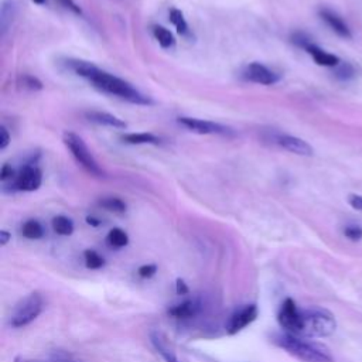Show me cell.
Listing matches in <instances>:
<instances>
[{"label": "cell", "mask_w": 362, "mask_h": 362, "mask_svg": "<svg viewBox=\"0 0 362 362\" xmlns=\"http://www.w3.org/2000/svg\"><path fill=\"white\" fill-rule=\"evenodd\" d=\"M66 68L72 71L75 75L85 78L89 81L96 89L117 96L126 102L134 103V105H151V99L146 95H143L140 90H137L132 83L126 82L124 79L109 74L106 71L99 69L96 65H93L89 61L82 59H68Z\"/></svg>", "instance_id": "cell-1"}, {"label": "cell", "mask_w": 362, "mask_h": 362, "mask_svg": "<svg viewBox=\"0 0 362 362\" xmlns=\"http://www.w3.org/2000/svg\"><path fill=\"white\" fill-rule=\"evenodd\" d=\"M273 342L303 362H334L329 349L315 341L288 332L276 334Z\"/></svg>", "instance_id": "cell-2"}, {"label": "cell", "mask_w": 362, "mask_h": 362, "mask_svg": "<svg viewBox=\"0 0 362 362\" xmlns=\"http://www.w3.org/2000/svg\"><path fill=\"white\" fill-rule=\"evenodd\" d=\"M303 328L298 337L321 338L331 335L337 328L335 317L325 308L311 307L301 310Z\"/></svg>", "instance_id": "cell-3"}, {"label": "cell", "mask_w": 362, "mask_h": 362, "mask_svg": "<svg viewBox=\"0 0 362 362\" xmlns=\"http://www.w3.org/2000/svg\"><path fill=\"white\" fill-rule=\"evenodd\" d=\"M42 305L44 301L40 293H30L16 304L10 314L8 324L13 328L25 327L40 315V313L42 311Z\"/></svg>", "instance_id": "cell-4"}, {"label": "cell", "mask_w": 362, "mask_h": 362, "mask_svg": "<svg viewBox=\"0 0 362 362\" xmlns=\"http://www.w3.org/2000/svg\"><path fill=\"white\" fill-rule=\"evenodd\" d=\"M62 140H64L65 146L68 147V150L71 151V154L74 156V158L76 160V163H79L88 173H90L92 175H98V177H100L103 174L102 168L99 167L98 161L92 156L90 150L88 148V146L85 144L82 137H79L74 132H65L62 136Z\"/></svg>", "instance_id": "cell-5"}, {"label": "cell", "mask_w": 362, "mask_h": 362, "mask_svg": "<svg viewBox=\"0 0 362 362\" xmlns=\"http://www.w3.org/2000/svg\"><path fill=\"white\" fill-rule=\"evenodd\" d=\"M279 324L284 329V332L293 334V335H300L301 328H303V315H301V308L297 307L296 301L293 298H286L279 310L277 315Z\"/></svg>", "instance_id": "cell-6"}, {"label": "cell", "mask_w": 362, "mask_h": 362, "mask_svg": "<svg viewBox=\"0 0 362 362\" xmlns=\"http://www.w3.org/2000/svg\"><path fill=\"white\" fill-rule=\"evenodd\" d=\"M42 182V174L40 171V168L34 164H25L16 175L14 181H13V187L14 191H25V192H31L40 188Z\"/></svg>", "instance_id": "cell-7"}, {"label": "cell", "mask_w": 362, "mask_h": 362, "mask_svg": "<svg viewBox=\"0 0 362 362\" xmlns=\"http://www.w3.org/2000/svg\"><path fill=\"white\" fill-rule=\"evenodd\" d=\"M178 123L181 126H184L185 129H188L194 133H198V134H229V133H232V129H229L223 124L198 119V117L181 116V117H178Z\"/></svg>", "instance_id": "cell-8"}, {"label": "cell", "mask_w": 362, "mask_h": 362, "mask_svg": "<svg viewBox=\"0 0 362 362\" xmlns=\"http://www.w3.org/2000/svg\"><path fill=\"white\" fill-rule=\"evenodd\" d=\"M257 317V307L255 304H246L236 310L226 322V332L233 335L242 331L246 325L253 322Z\"/></svg>", "instance_id": "cell-9"}, {"label": "cell", "mask_w": 362, "mask_h": 362, "mask_svg": "<svg viewBox=\"0 0 362 362\" xmlns=\"http://www.w3.org/2000/svg\"><path fill=\"white\" fill-rule=\"evenodd\" d=\"M245 78L250 82L260 85H274L280 81L279 74L269 69L266 65L260 62H250L245 69Z\"/></svg>", "instance_id": "cell-10"}, {"label": "cell", "mask_w": 362, "mask_h": 362, "mask_svg": "<svg viewBox=\"0 0 362 362\" xmlns=\"http://www.w3.org/2000/svg\"><path fill=\"white\" fill-rule=\"evenodd\" d=\"M276 144H279L281 148L297 154V156H313L314 148L303 139L291 134H277L274 139Z\"/></svg>", "instance_id": "cell-11"}, {"label": "cell", "mask_w": 362, "mask_h": 362, "mask_svg": "<svg viewBox=\"0 0 362 362\" xmlns=\"http://www.w3.org/2000/svg\"><path fill=\"white\" fill-rule=\"evenodd\" d=\"M318 14H320L321 20H322L335 34H338V35L342 37V38H351V30H349L348 24H346L337 13H334L332 10L324 7V8H320Z\"/></svg>", "instance_id": "cell-12"}, {"label": "cell", "mask_w": 362, "mask_h": 362, "mask_svg": "<svg viewBox=\"0 0 362 362\" xmlns=\"http://www.w3.org/2000/svg\"><path fill=\"white\" fill-rule=\"evenodd\" d=\"M305 51L311 55V58L314 59V62H315L317 65H321V66L335 68V66L341 62V59H339L337 55H334V54H331V52H327L325 49L320 48V47H318L317 44H314V42H311V44L305 48Z\"/></svg>", "instance_id": "cell-13"}, {"label": "cell", "mask_w": 362, "mask_h": 362, "mask_svg": "<svg viewBox=\"0 0 362 362\" xmlns=\"http://www.w3.org/2000/svg\"><path fill=\"white\" fill-rule=\"evenodd\" d=\"M85 116L88 120L102 124V126H109V127H115V129H126V123L122 119H119L115 115H110L107 112L89 110L85 113Z\"/></svg>", "instance_id": "cell-14"}, {"label": "cell", "mask_w": 362, "mask_h": 362, "mask_svg": "<svg viewBox=\"0 0 362 362\" xmlns=\"http://www.w3.org/2000/svg\"><path fill=\"white\" fill-rule=\"evenodd\" d=\"M201 308V304L197 301V300H187V301H182L177 305H173L170 310H168V314L174 318H191V317H195L198 314Z\"/></svg>", "instance_id": "cell-15"}, {"label": "cell", "mask_w": 362, "mask_h": 362, "mask_svg": "<svg viewBox=\"0 0 362 362\" xmlns=\"http://www.w3.org/2000/svg\"><path fill=\"white\" fill-rule=\"evenodd\" d=\"M150 339H151V344L153 346L156 348V351L163 356V359L165 362H180L175 352L167 345V342L164 341V338L161 337L160 332H151L150 334Z\"/></svg>", "instance_id": "cell-16"}, {"label": "cell", "mask_w": 362, "mask_h": 362, "mask_svg": "<svg viewBox=\"0 0 362 362\" xmlns=\"http://www.w3.org/2000/svg\"><path fill=\"white\" fill-rule=\"evenodd\" d=\"M14 16H16V1L4 0L1 3V10H0V28H1L3 35L6 34L10 24L13 23Z\"/></svg>", "instance_id": "cell-17"}, {"label": "cell", "mask_w": 362, "mask_h": 362, "mask_svg": "<svg viewBox=\"0 0 362 362\" xmlns=\"http://www.w3.org/2000/svg\"><path fill=\"white\" fill-rule=\"evenodd\" d=\"M122 140L129 144H158L160 139L151 133H127Z\"/></svg>", "instance_id": "cell-18"}, {"label": "cell", "mask_w": 362, "mask_h": 362, "mask_svg": "<svg viewBox=\"0 0 362 362\" xmlns=\"http://www.w3.org/2000/svg\"><path fill=\"white\" fill-rule=\"evenodd\" d=\"M153 37L157 40V42L160 44V47L163 48H170L175 44L174 35L171 31H168L165 27L163 25H154L153 27Z\"/></svg>", "instance_id": "cell-19"}, {"label": "cell", "mask_w": 362, "mask_h": 362, "mask_svg": "<svg viewBox=\"0 0 362 362\" xmlns=\"http://www.w3.org/2000/svg\"><path fill=\"white\" fill-rule=\"evenodd\" d=\"M21 233L27 239H40L44 236L42 225L35 219H28L21 226Z\"/></svg>", "instance_id": "cell-20"}, {"label": "cell", "mask_w": 362, "mask_h": 362, "mask_svg": "<svg viewBox=\"0 0 362 362\" xmlns=\"http://www.w3.org/2000/svg\"><path fill=\"white\" fill-rule=\"evenodd\" d=\"M52 229L54 232H57L58 235L62 236H69L74 232V222L64 215H58L52 219Z\"/></svg>", "instance_id": "cell-21"}, {"label": "cell", "mask_w": 362, "mask_h": 362, "mask_svg": "<svg viewBox=\"0 0 362 362\" xmlns=\"http://www.w3.org/2000/svg\"><path fill=\"white\" fill-rule=\"evenodd\" d=\"M168 18L171 21V24H174V27L177 28V33L181 34V35H185L188 33V24L184 18V14L181 10L178 8H171L170 13H168Z\"/></svg>", "instance_id": "cell-22"}, {"label": "cell", "mask_w": 362, "mask_h": 362, "mask_svg": "<svg viewBox=\"0 0 362 362\" xmlns=\"http://www.w3.org/2000/svg\"><path fill=\"white\" fill-rule=\"evenodd\" d=\"M107 243L113 247H123L129 243V238H127V233L120 229V228H113L109 230L107 233Z\"/></svg>", "instance_id": "cell-23"}, {"label": "cell", "mask_w": 362, "mask_h": 362, "mask_svg": "<svg viewBox=\"0 0 362 362\" xmlns=\"http://www.w3.org/2000/svg\"><path fill=\"white\" fill-rule=\"evenodd\" d=\"M99 205L102 208H105L106 211H110V212H116V214H123L126 211V204L120 199V198H116V197H106V198H102L99 201Z\"/></svg>", "instance_id": "cell-24"}, {"label": "cell", "mask_w": 362, "mask_h": 362, "mask_svg": "<svg viewBox=\"0 0 362 362\" xmlns=\"http://www.w3.org/2000/svg\"><path fill=\"white\" fill-rule=\"evenodd\" d=\"M334 76L338 79V81H349L355 76V68L352 64L349 62H339L335 68H334Z\"/></svg>", "instance_id": "cell-25"}, {"label": "cell", "mask_w": 362, "mask_h": 362, "mask_svg": "<svg viewBox=\"0 0 362 362\" xmlns=\"http://www.w3.org/2000/svg\"><path fill=\"white\" fill-rule=\"evenodd\" d=\"M83 257H85V264L88 269H99L105 264V260L102 256H99L95 250H85L83 252Z\"/></svg>", "instance_id": "cell-26"}, {"label": "cell", "mask_w": 362, "mask_h": 362, "mask_svg": "<svg viewBox=\"0 0 362 362\" xmlns=\"http://www.w3.org/2000/svg\"><path fill=\"white\" fill-rule=\"evenodd\" d=\"M20 85L28 90H41L42 89V83L38 78L28 75V74H23L20 78Z\"/></svg>", "instance_id": "cell-27"}, {"label": "cell", "mask_w": 362, "mask_h": 362, "mask_svg": "<svg viewBox=\"0 0 362 362\" xmlns=\"http://www.w3.org/2000/svg\"><path fill=\"white\" fill-rule=\"evenodd\" d=\"M344 235L352 240V242H358L362 239V226L356 225V223H349L344 228Z\"/></svg>", "instance_id": "cell-28"}, {"label": "cell", "mask_w": 362, "mask_h": 362, "mask_svg": "<svg viewBox=\"0 0 362 362\" xmlns=\"http://www.w3.org/2000/svg\"><path fill=\"white\" fill-rule=\"evenodd\" d=\"M291 41H293V44H296L297 47H300V48H303V49H305V48L313 42L311 38H310L305 33H301V31L294 33V34L291 35Z\"/></svg>", "instance_id": "cell-29"}, {"label": "cell", "mask_w": 362, "mask_h": 362, "mask_svg": "<svg viewBox=\"0 0 362 362\" xmlns=\"http://www.w3.org/2000/svg\"><path fill=\"white\" fill-rule=\"evenodd\" d=\"M157 272V266L156 264H143L139 267L137 273L140 277L143 279H150L151 276H154Z\"/></svg>", "instance_id": "cell-30"}, {"label": "cell", "mask_w": 362, "mask_h": 362, "mask_svg": "<svg viewBox=\"0 0 362 362\" xmlns=\"http://www.w3.org/2000/svg\"><path fill=\"white\" fill-rule=\"evenodd\" d=\"M16 171H14V168L11 167V165H8V164H3V167H1V170H0V180L1 181H6V180H8V178H16Z\"/></svg>", "instance_id": "cell-31"}, {"label": "cell", "mask_w": 362, "mask_h": 362, "mask_svg": "<svg viewBox=\"0 0 362 362\" xmlns=\"http://www.w3.org/2000/svg\"><path fill=\"white\" fill-rule=\"evenodd\" d=\"M348 204L358 211H362V195L359 194H351L348 195Z\"/></svg>", "instance_id": "cell-32"}, {"label": "cell", "mask_w": 362, "mask_h": 362, "mask_svg": "<svg viewBox=\"0 0 362 362\" xmlns=\"http://www.w3.org/2000/svg\"><path fill=\"white\" fill-rule=\"evenodd\" d=\"M10 144V134L4 126L0 127V150H4Z\"/></svg>", "instance_id": "cell-33"}, {"label": "cell", "mask_w": 362, "mask_h": 362, "mask_svg": "<svg viewBox=\"0 0 362 362\" xmlns=\"http://www.w3.org/2000/svg\"><path fill=\"white\" fill-rule=\"evenodd\" d=\"M65 8H68V10H71L72 13H75V14H82V10H81V7L74 1V0H58Z\"/></svg>", "instance_id": "cell-34"}, {"label": "cell", "mask_w": 362, "mask_h": 362, "mask_svg": "<svg viewBox=\"0 0 362 362\" xmlns=\"http://www.w3.org/2000/svg\"><path fill=\"white\" fill-rule=\"evenodd\" d=\"M175 291H177V294H180V296H184V294H188V286L181 280V279H177V281H175Z\"/></svg>", "instance_id": "cell-35"}, {"label": "cell", "mask_w": 362, "mask_h": 362, "mask_svg": "<svg viewBox=\"0 0 362 362\" xmlns=\"http://www.w3.org/2000/svg\"><path fill=\"white\" fill-rule=\"evenodd\" d=\"M11 239V233L7 230H0V245L4 246L8 243V240Z\"/></svg>", "instance_id": "cell-36"}, {"label": "cell", "mask_w": 362, "mask_h": 362, "mask_svg": "<svg viewBox=\"0 0 362 362\" xmlns=\"http://www.w3.org/2000/svg\"><path fill=\"white\" fill-rule=\"evenodd\" d=\"M86 222L92 226H99L100 225V221L98 218H93V216H86Z\"/></svg>", "instance_id": "cell-37"}, {"label": "cell", "mask_w": 362, "mask_h": 362, "mask_svg": "<svg viewBox=\"0 0 362 362\" xmlns=\"http://www.w3.org/2000/svg\"><path fill=\"white\" fill-rule=\"evenodd\" d=\"M14 362H40V361H33V359H25V358L18 356V358L14 359Z\"/></svg>", "instance_id": "cell-38"}, {"label": "cell", "mask_w": 362, "mask_h": 362, "mask_svg": "<svg viewBox=\"0 0 362 362\" xmlns=\"http://www.w3.org/2000/svg\"><path fill=\"white\" fill-rule=\"evenodd\" d=\"M33 1H34V3H35V4H40V6H41V4H44V3H45V0H33Z\"/></svg>", "instance_id": "cell-39"}]
</instances>
